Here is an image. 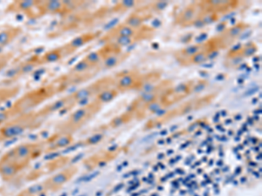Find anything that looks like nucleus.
<instances>
[{
    "instance_id": "10",
    "label": "nucleus",
    "mask_w": 262,
    "mask_h": 196,
    "mask_svg": "<svg viewBox=\"0 0 262 196\" xmlns=\"http://www.w3.org/2000/svg\"><path fill=\"white\" fill-rule=\"evenodd\" d=\"M36 1H13L6 6V12L23 14L27 18H33Z\"/></svg>"
},
{
    "instance_id": "9",
    "label": "nucleus",
    "mask_w": 262,
    "mask_h": 196,
    "mask_svg": "<svg viewBox=\"0 0 262 196\" xmlns=\"http://www.w3.org/2000/svg\"><path fill=\"white\" fill-rule=\"evenodd\" d=\"M71 141L70 134L57 132L55 134L43 140L45 146V154L56 151L60 148H65Z\"/></svg>"
},
{
    "instance_id": "11",
    "label": "nucleus",
    "mask_w": 262,
    "mask_h": 196,
    "mask_svg": "<svg viewBox=\"0 0 262 196\" xmlns=\"http://www.w3.org/2000/svg\"><path fill=\"white\" fill-rule=\"evenodd\" d=\"M20 86L17 85H6L0 87V107L8 101L18 97L20 92Z\"/></svg>"
},
{
    "instance_id": "25",
    "label": "nucleus",
    "mask_w": 262,
    "mask_h": 196,
    "mask_svg": "<svg viewBox=\"0 0 262 196\" xmlns=\"http://www.w3.org/2000/svg\"><path fill=\"white\" fill-rule=\"evenodd\" d=\"M122 5V6H125V7H128V6H134L135 2H132V1H123Z\"/></svg>"
},
{
    "instance_id": "17",
    "label": "nucleus",
    "mask_w": 262,
    "mask_h": 196,
    "mask_svg": "<svg viewBox=\"0 0 262 196\" xmlns=\"http://www.w3.org/2000/svg\"><path fill=\"white\" fill-rule=\"evenodd\" d=\"M13 58V54L9 53H5V54L0 55V71H3L6 68Z\"/></svg>"
},
{
    "instance_id": "26",
    "label": "nucleus",
    "mask_w": 262,
    "mask_h": 196,
    "mask_svg": "<svg viewBox=\"0 0 262 196\" xmlns=\"http://www.w3.org/2000/svg\"><path fill=\"white\" fill-rule=\"evenodd\" d=\"M3 125V120L1 119V117H0V126Z\"/></svg>"
},
{
    "instance_id": "23",
    "label": "nucleus",
    "mask_w": 262,
    "mask_h": 196,
    "mask_svg": "<svg viewBox=\"0 0 262 196\" xmlns=\"http://www.w3.org/2000/svg\"><path fill=\"white\" fill-rule=\"evenodd\" d=\"M166 6L167 3H165V2H158V3H156V9L163 10L165 8V6Z\"/></svg>"
},
{
    "instance_id": "24",
    "label": "nucleus",
    "mask_w": 262,
    "mask_h": 196,
    "mask_svg": "<svg viewBox=\"0 0 262 196\" xmlns=\"http://www.w3.org/2000/svg\"><path fill=\"white\" fill-rule=\"evenodd\" d=\"M254 52H255V48H247L244 52V54H246L247 56H250L251 54H253Z\"/></svg>"
},
{
    "instance_id": "20",
    "label": "nucleus",
    "mask_w": 262,
    "mask_h": 196,
    "mask_svg": "<svg viewBox=\"0 0 262 196\" xmlns=\"http://www.w3.org/2000/svg\"><path fill=\"white\" fill-rule=\"evenodd\" d=\"M191 62L192 63H201L203 61H205V60L207 59V51H202V52H200V53H198V54H195L193 56L191 57Z\"/></svg>"
},
{
    "instance_id": "6",
    "label": "nucleus",
    "mask_w": 262,
    "mask_h": 196,
    "mask_svg": "<svg viewBox=\"0 0 262 196\" xmlns=\"http://www.w3.org/2000/svg\"><path fill=\"white\" fill-rule=\"evenodd\" d=\"M40 66L39 61V54H36L33 56H31L29 59L18 63V65L14 66L13 68L11 69L10 71L6 74V80L8 82V85H13L12 82L18 80L19 78L24 76L28 72L33 71V69Z\"/></svg>"
},
{
    "instance_id": "7",
    "label": "nucleus",
    "mask_w": 262,
    "mask_h": 196,
    "mask_svg": "<svg viewBox=\"0 0 262 196\" xmlns=\"http://www.w3.org/2000/svg\"><path fill=\"white\" fill-rule=\"evenodd\" d=\"M22 33V27L13 24H7L0 29V55L6 53V48L12 45Z\"/></svg>"
},
{
    "instance_id": "16",
    "label": "nucleus",
    "mask_w": 262,
    "mask_h": 196,
    "mask_svg": "<svg viewBox=\"0 0 262 196\" xmlns=\"http://www.w3.org/2000/svg\"><path fill=\"white\" fill-rule=\"evenodd\" d=\"M119 55H110V56L105 57L104 61H103V67L104 68H111L115 65H117L120 62Z\"/></svg>"
},
{
    "instance_id": "12",
    "label": "nucleus",
    "mask_w": 262,
    "mask_h": 196,
    "mask_svg": "<svg viewBox=\"0 0 262 196\" xmlns=\"http://www.w3.org/2000/svg\"><path fill=\"white\" fill-rule=\"evenodd\" d=\"M137 77L135 75H124L120 79L118 86L121 89H127L137 84Z\"/></svg>"
},
{
    "instance_id": "2",
    "label": "nucleus",
    "mask_w": 262,
    "mask_h": 196,
    "mask_svg": "<svg viewBox=\"0 0 262 196\" xmlns=\"http://www.w3.org/2000/svg\"><path fill=\"white\" fill-rule=\"evenodd\" d=\"M59 92H60V87L53 81L50 84L43 85L29 92H25L20 97L14 100L9 107H5V111L8 119H11L19 114L39 109Z\"/></svg>"
},
{
    "instance_id": "1",
    "label": "nucleus",
    "mask_w": 262,
    "mask_h": 196,
    "mask_svg": "<svg viewBox=\"0 0 262 196\" xmlns=\"http://www.w3.org/2000/svg\"><path fill=\"white\" fill-rule=\"evenodd\" d=\"M45 154L43 140L18 144L0 157V178L11 181Z\"/></svg>"
},
{
    "instance_id": "15",
    "label": "nucleus",
    "mask_w": 262,
    "mask_h": 196,
    "mask_svg": "<svg viewBox=\"0 0 262 196\" xmlns=\"http://www.w3.org/2000/svg\"><path fill=\"white\" fill-rule=\"evenodd\" d=\"M196 17V11L192 7L187 8L185 12L182 13L181 21L182 23H190L193 21L194 18Z\"/></svg>"
},
{
    "instance_id": "8",
    "label": "nucleus",
    "mask_w": 262,
    "mask_h": 196,
    "mask_svg": "<svg viewBox=\"0 0 262 196\" xmlns=\"http://www.w3.org/2000/svg\"><path fill=\"white\" fill-rule=\"evenodd\" d=\"M95 38V34L93 33H86L83 35L79 36L76 37L74 39H72L71 41L67 43L64 45L57 47L59 53H60L61 59H64L65 57L69 56L70 54L75 53V51L79 49V48L83 46L85 44L90 40H92Z\"/></svg>"
},
{
    "instance_id": "18",
    "label": "nucleus",
    "mask_w": 262,
    "mask_h": 196,
    "mask_svg": "<svg viewBox=\"0 0 262 196\" xmlns=\"http://www.w3.org/2000/svg\"><path fill=\"white\" fill-rule=\"evenodd\" d=\"M143 23V19L137 15H132L126 21L127 27L136 29L137 27H140L141 24Z\"/></svg>"
},
{
    "instance_id": "19",
    "label": "nucleus",
    "mask_w": 262,
    "mask_h": 196,
    "mask_svg": "<svg viewBox=\"0 0 262 196\" xmlns=\"http://www.w3.org/2000/svg\"><path fill=\"white\" fill-rule=\"evenodd\" d=\"M134 41V37H126V36H117L116 44L119 45H128Z\"/></svg>"
},
{
    "instance_id": "4",
    "label": "nucleus",
    "mask_w": 262,
    "mask_h": 196,
    "mask_svg": "<svg viewBox=\"0 0 262 196\" xmlns=\"http://www.w3.org/2000/svg\"><path fill=\"white\" fill-rule=\"evenodd\" d=\"M96 111V104H85L80 109L73 113L69 119L58 126L57 130L60 133L70 134L71 132L80 128L84 122Z\"/></svg>"
},
{
    "instance_id": "14",
    "label": "nucleus",
    "mask_w": 262,
    "mask_h": 196,
    "mask_svg": "<svg viewBox=\"0 0 262 196\" xmlns=\"http://www.w3.org/2000/svg\"><path fill=\"white\" fill-rule=\"evenodd\" d=\"M206 47V45H202V44H200V45H191L190 47L186 48L185 50L182 52V54H184L185 56L186 57H192L195 54H198V53H200V52H202L203 48ZM207 50V49H206Z\"/></svg>"
},
{
    "instance_id": "13",
    "label": "nucleus",
    "mask_w": 262,
    "mask_h": 196,
    "mask_svg": "<svg viewBox=\"0 0 262 196\" xmlns=\"http://www.w3.org/2000/svg\"><path fill=\"white\" fill-rule=\"evenodd\" d=\"M137 33V29H133L127 26H121V27L116 29V36H126V37H135Z\"/></svg>"
},
{
    "instance_id": "5",
    "label": "nucleus",
    "mask_w": 262,
    "mask_h": 196,
    "mask_svg": "<svg viewBox=\"0 0 262 196\" xmlns=\"http://www.w3.org/2000/svg\"><path fill=\"white\" fill-rule=\"evenodd\" d=\"M75 168L68 167L54 174H51L50 176H48L43 181H40L44 195L59 190L60 187H62L73 176H75Z\"/></svg>"
},
{
    "instance_id": "3",
    "label": "nucleus",
    "mask_w": 262,
    "mask_h": 196,
    "mask_svg": "<svg viewBox=\"0 0 262 196\" xmlns=\"http://www.w3.org/2000/svg\"><path fill=\"white\" fill-rule=\"evenodd\" d=\"M49 117L44 107L13 117L0 127V143L14 140L23 134L36 130Z\"/></svg>"
},
{
    "instance_id": "22",
    "label": "nucleus",
    "mask_w": 262,
    "mask_h": 196,
    "mask_svg": "<svg viewBox=\"0 0 262 196\" xmlns=\"http://www.w3.org/2000/svg\"><path fill=\"white\" fill-rule=\"evenodd\" d=\"M242 31V27H235L232 28V29H230L229 30V36L230 37H236V36H238L241 32Z\"/></svg>"
},
{
    "instance_id": "21",
    "label": "nucleus",
    "mask_w": 262,
    "mask_h": 196,
    "mask_svg": "<svg viewBox=\"0 0 262 196\" xmlns=\"http://www.w3.org/2000/svg\"><path fill=\"white\" fill-rule=\"evenodd\" d=\"M113 97L114 91H103L99 94L98 100L101 101H108Z\"/></svg>"
}]
</instances>
